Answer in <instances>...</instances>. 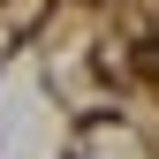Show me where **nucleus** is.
<instances>
[{
    "mask_svg": "<svg viewBox=\"0 0 159 159\" xmlns=\"http://www.w3.org/2000/svg\"><path fill=\"white\" fill-rule=\"evenodd\" d=\"M136 68H144V76H159V46H144V53H136Z\"/></svg>",
    "mask_w": 159,
    "mask_h": 159,
    "instance_id": "1",
    "label": "nucleus"
}]
</instances>
